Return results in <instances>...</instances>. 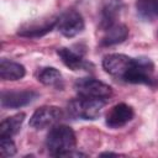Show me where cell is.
I'll list each match as a JSON object with an SVG mask.
<instances>
[{
  "mask_svg": "<svg viewBox=\"0 0 158 158\" xmlns=\"http://www.w3.org/2000/svg\"><path fill=\"white\" fill-rule=\"evenodd\" d=\"M133 63H135V58H131L126 54L112 53V54H107L104 57L102 68L110 75L116 77V78H121L123 80L126 74L133 67Z\"/></svg>",
  "mask_w": 158,
  "mask_h": 158,
  "instance_id": "4",
  "label": "cell"
},
{
  "mask_svg": "<svg viewBox=\"0 0 158 158\" xmlns=\"http://www.w3.org/2000/svg\"><path fill=\"white\" fill-rule=\"evenodd\" d=\"M57 27L59 32L65 37H74L84 28L83 16L75 10H68L58 17Z\"/></svg>",
  "mask_w": 158,
  "mask_h": 158,
  "instance_id": "7",
  "label": "cell"
},
{
  "mask_svg": "<svg viewBox=\"0 0 158 158\" xmlns=\"http://www.w3.org/2000/svg\"><path fill=\"white\" fill-rule=\"evenodd\" d=\"M0 153L4 157H11L16 153V146L11 137H0Z\"/></svg>",
  "mask_w": 158,
  "mask_h": 158,
  "instance_id": "18",
  "label": "cell"
},
{
  "mask_svg": "<svg viewBox=\"0 0 158 158\" xmlns=\"http://www.w3.org/2000/svg\"><path fill=\"white\" fill-rule=\"evenodd\" d=\"M153 69L154 65L148 58H135L133 67L123 78L125 81L132 84H147L154 85L153 78Z\"/></svg>",
  "mask_w": 158,
  "mask_h": 158,
  "instance_id": "3",
  "label": "cell"
},
{
  "mask_svg": "<svg viewBox=\"0 0 158 158\" xmlns=\"http://www.w3.org/2000/svg\"><path fill=\"white\" fill-rule=\"evenodd\" d=\"M25 75V67L20 63L2 59L0 63V77L4 80H19Z\"/></svg>",
  "mask_w": 158,
  "mask_h": 158,
  "instance_id": "13",
  "label": "cell"
},
{
  "mask_svg": "<svg viewBox=\"0 0 158 158\" xmlns=\"http://www.w3.org/2000/svg\"><path fill=\"white\" fill-rule=\"evenodd\" d=\"M104 36L100 40L101 46H114L123 42L128 36V28L123 23H114L104 30Z\"/></svg>",
  "mask_w": 158,
  "mask_h": 158,
  "instance_id": "11",
  "label": "cell"
},
{
  "mask_svg": "<svg viewBox=\"0 0 158 158\" xmlns=\"http://www.w3.org/2000/svg\"><path fill=\"white\" fill-rule=\"evenodd\" d=\"M133 109L130 105L123 102L117 104L106 115V125L111 128L122 127L133 118Z\"/></svg>",
  "mask_w": 158,
  "mask_h": 158,
  "instance_id": "9",
  "label": "cell"
},
{
  "mask_svg": "<svg viewBox=\"0 0 158 158\" xmlns=\"http://www.w3.org/2000/svg\"><path fill=\"white\" fill-rule=\"evenodd\" d=\"M75 89L80 96H85V98L106 99L112 94L111 86L93 78L78 79L75 81Z\"/></svg>",
  "mask_w": 158,
  "mask_h": 158,
  "instance_id": "5",
  "label": "cell"
},
{
  "mask_svg": "<svg viewBox=\"0 0 158 158\" xmlns=\"http://www.w3.org/2000/svg\"><path fill=\"white\" fill-rule=\"evenodd\" d=\"M23 120H25V114L22 112L5 118L0 123V137H11L16 135L20 131Z\"/></svg>",
  "mask_w": 158,
  "mask_h": 158,
  "instance_id": "14",
  "label": "cell"
},
{
  "mask_svg": "<svg viewBox=\"0 0 158 158\" xmlns=\"http://www.w3.org/2000/svg\"><path fill=\"white\" fill-rule=\"evenodd\" d=\"M62 110L57 106H42L30 118V126L35 130H43L53 126L62 118Z\"/></svg>",
  "mask_w": 158,
  "mask_h": 158,
  "instance_id": "6",
  "label": "cell"
},
{
  "mask_svg": "<svg viewBox=\"0 0 158 158\" xmlns=\"http://www.w3.org/2000/svg\"><path fill=\"white\" fill-rule=\"evenodd\" d=\"M57 54L59 56V58L62 59V62L70 69L73 70H78V69H81L85 67V62L83 59V57L80 54H78L77 52L69 49V48H65V47H62L57 51Z\"/></svg>",
  "mask_w": 158,
  "mask_h": 158,
  "instance_id": "15",
  "label": "cell"
},
{
  "mask_svg": "<svg viewBox=\"0 0 158 158\" xmlns=\"http://www.w3.org/2000/svg\"><path fill=\"white\" fill-rule=\"evenodd\" d=\"M122 9V0H104L101 7V27L105 30L116 23V19Z\"/></svg>",
  "mask_w": 158,
  "mask_h": 158,
  "instance_id": "12",
  "label": "cell"
},
{
  "mask_svg": "<svg viewBox=\"0 0 158 158\" xmlns=\"http://www.w3.org/2000/svg\"><path fill=\"white\" fill-rule=\"evenodd\" d=\"M38 94L33 90L21 91H4L1 94V106L5 109H17L31 104Z\"/></svg>",
  "mask_w": 158,
  "mask_h": 158,
  "instance_id": "8",
  "label": "cell"
},
{
  "mask_svg": "<svg viewBox=\"0 0 158 158\" xmlns=\"http://www.w3.org/2000/svg\"><path fill=\"white\" fill-rule=\"evenodd\" d=\"M75 142L77 141L73 130L65 125H58L49 131L46 144L53 156L59 157L62 153L74 149Z\"/></svg>",
  "mask_w": 158,
  "mask_h": 158,
  "instance_id": "1",
  "label": "cell"
},
{
  "mask_svg": "<svg viewBox=\"0 0 158 158\" xmlns=\"http://www.w3.org/2000/svg\"><path fill=\"white\" fill-rule=\"evenodd\" d=\"M104 106H105L104 99L80 96L69 102L68 110L74 117H79L84 120H95L100 115L101 109Z\"/></svg>",
  "mask_w": 158,
  "mask_h": 158,
  "instance_id": "2",
  "label": "cell"
},
{
  "mask_svg": "<svg viewBox=\"0 0 158 158\" xmlns=\"http://www.w3.org/2000/svg\"><path fill=\"white\" fill-rule=\"evenodd\" d=\"M38 80L44 85L57 86L62 83V74L58 69H56L53 67H47L40 72Z\"/></svg>",
  "mask_w": 158,
  "mask_h": 158,
  "instance_id": "17",
  "label": "cell"
},
{
  "mask_svg": "<svg viewBox=\"0 0 158 158\" xmlns=\"http://www.w3.org/2000/svg\"><path fill=\"white\" fill-rule=\"evenodd\" d=\"M58 19L51 17L49 20H43L40 22H31L28 25H25L23 27L20 28L19 35L23 37H41L46 33H48L56 25H57Z\"/></svg>",
  "mask_w": 158,
  "mask_h": 158,
  "instance_id": "10",
  "label": "cell"
},
{
  "mask_svg": "<svg viewBox=\"0 0 158 158\" xmlns=\"http://www.w3.org/2000/svg\"><path fill=\"white\" fill-rule=\"evenodd\" d=\"M136 7L143 19L152 20L158 17V0H137Z\"/></svg>",
  "mask_w": 158,
  "mask_h": 158,
  "instance_id": "16",
  "label": "cell"
}]
</instances>
